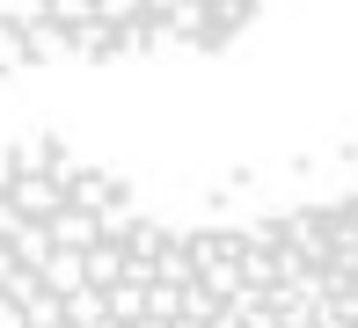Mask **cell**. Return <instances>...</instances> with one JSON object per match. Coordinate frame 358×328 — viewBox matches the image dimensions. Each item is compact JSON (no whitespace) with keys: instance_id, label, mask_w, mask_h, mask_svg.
Listing matches in <instances>:
<instances>
[{"instance_id":"obj_1","label":"cell","mask_w":358,"mask_h":328,"mask_svg":"<svg viewBox=\"0 0 358 328\" xmlns=\"http://www.w3.org/2000/svg\"><path fill=\"white\" fill-rule=\"evenodd\" d=\"M0 328H358V197L169 211L66 146H8Z\"/></svg>"},{"instance_id":"obj_2","label":"cell","mask_w":358,"mask_h":328,"mask_svg":"<svg viewBox=\"0 0 358 328\" xmlns=\"http://www.w3.org/2000/svg\"><path fill=\"white\" fill-rule=\"evenodd\" d=\"M264 8L271 0H0V73L205 52L241 37Z\"/></svg>"}]
</instances>
